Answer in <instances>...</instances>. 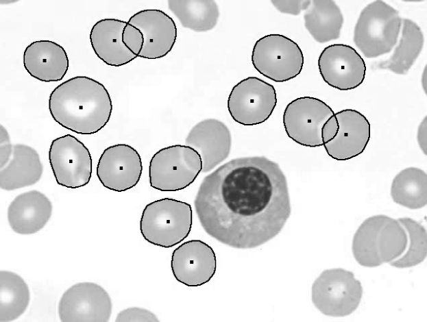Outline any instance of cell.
<instances>
[{
  "mask_svg": "<svg viewBox=\"0 0 427 322\" xmlns=\"http://www.w3.org/2000/svg\"><path fill=\"white\" fill-rule=\"evenodd\" d=\"M408 234V245L405 251L389 264L398 268H406L422 262L426 255V231L424 226L410 218L398 219Z\"/></svg>",
  "mask_w": 427,
  "mask_h": 322,
  "instance_id": "cell-29",
  "label": "cell"
},
{
  "mask_svg": "<svg viewBox=\"0 0 427 322\" xmlns=\"http://www.w3.org/2000/svg\"><path fill=\"white\" fill-rule=\"evenodd\" d=\"M338 129L339 123L334 113L325 122L321 127V137L323 145L331 141L336 136Z\"/></svg>",
  "mask_w": 427,
  "mask_h": 322,
  "instance_id": "cell-34",
  "label": "cell"
},
{
  "mask_svg": "<svg viewBox=\"0 0 427 322\" xmlns=\"http://www.w3.org/2000/svg\"><path fill=\"white\" fill-rule=\"evenodd\" d=\"M335 112L324 101L313 97H297L284 110L282 123L288 137L308 147L323 146L321 130Z\"/></svg>",
  "mask_w": 427,
  "mask_h": 322,
  "instance_id": "cell-10",
  "label": "cell"
},
{
  "mask_svg": "<svg viewBox=\"0 0 427 322\" xmlns=\"http://www.w3.org/2000/svg\"><path fill=\"white\" fill-rule=\"evenodd\" d=\"M339 123L336 136L323 146L327 154L337 161H346L361 155L371 137V125L365 115L354 109L335 112Z\"/></svg>",
  "mask_w": 427,
  "mask_h": 322,
  "instance_id": "cell-17",
  "label": "cell"
},
{
  "mask_svg": "<svg viewBox=\"0 0 427 322\" xmlns=\"http://www.w3.org/2000/svg\"><path fill=\"white\" fill-rule=\"evenodd\" d=\"M271 2L280 12L295 16L305 11L311 3L310 0H272Z\"/></svg>",
  "mask_w": 427,
  "mask_h": 322,
  "instance_id": "cell-32",
  "label": "cell"
},
{
  "mask_svg": "<svg viewBox=\"0 0 427 322\" xmlns=\"http://www.w3.org/2000/svg\"><path fill=\"white\" fill-rule=\"evenodd\" d=\"M23 64L34 78L44 82H59L69 67V60L64 48L48 40H36L23 51Z\"/></svg>",
  "mask_w": 427,
  "mask_h": 322,
  "instance_id": "cell-18",
  "label": "cell"
},
{
  "mask_svg": "<svg viewBox=\"0 0 427 322\" xmlns=\"http://www.w3.org/2000/svg\"><path fill=\"white\" fill-rule=\"evenodd\" d=\"M43 166L39 154L24 144L13 145L8 162L0 168V187L5 190L32 186L42 177Z\"/></svg>",
  "mask_w": 427,
  "mask_h": 322,
  "instance_id": "cell-21",
  "label": "cell"
},
{
  "mask_svg": "<svg viewBox=\"0 0 427 322\" xmlns=\"http://www.w3.org/2000/svg\"><path fill=\"white\" fill-rule=\"evenodd\" d=\"M169 9L182 26L196 32L212 29L219 18V9L212 0H170Z\"/></svg>",
  "mask_w": 427,
  "mask_h": 322,
  "instance_id": "cell-24",
  "label": "cell"
},
{
  "mask_svg": "<svg viewBox=\"0 0 427 322\" xmlns=\"http://www.w3.org/2000/svg\"><path fill=\"white\" fill-rule=\"evenodd\" d=\"M402 19L386 2H371L361 12L354 29L353 40L367 58L389 53L397 44Z\"/></svg>",
  "mask_w": 427,
  "mask_h": 322,
  "instance_id": "cell-4",
  "label": "cell"
},
{
  "mask_svg": "<svg viewBox=\"0 0 427 322\" xmlns=\"http://www.w3.org/2000/svg\"><path fill=\"white\" fill-rule=\"evenodd\" d=\"M363 295L361 282L343 269L323 271L312 287V301L324 314L345 317L358 306Z\"/></svg>",
  "mask_w": 427,
  "mask_h": 322,
  "instance_id": "cell-7",
  "label": "cell"
},
{
  "mask_svg": "<svg viewBox=\"0 0 427 322\" xmlns=\"http://www.w3.org/2000/svg\"><path fill=\"white\" fill-rule=\"evenodd\" d=\"M426 116H425L418 127L417 134L418 144L425 154H426Z\"/></svg>",
  "mask_w": 427,
  "mask_h": 322,
  "instance_id": "cell-35",
  "label": "cell"
},
{
  "mask_svg": "<svg viewBox=\"0 0 427 322\" xmlns=\"http://www.w3.org/2000/svg\"><path fill=\"white\" fill-rule=\"evenodd\" d=\"M408 234L399 221L385 215L377 236L378 253L382 263L393 262L405 251Z\"/></svg>",
  "mask_w": 427,
  "mask_h": 322,
  "instance_id": "cell-28",
  "label": "cell"
},
{
  "mask_svg": "<svg viewBox=\"0 0 427 322\" xmlns=\"http://www.w3.org/2000/svg\"><path fill=\"white\" fill-rule=\"evenodd\" d=\"M142 32L144 45L139 58L156 60L166 56L173 48L178 29L173 19L162 10L137 12L127 21Z\"/></svg>",
  "mask_w": 427,
  "mask_h": 322,
  "instance_id": "cell-15",
  "label": "cell"
},
{
  "mask_svg": "<svg viewBox=\"0 0 427 322\" xmlns=\"http://www.w3.org/2000/svg\"><path fill=\"white\" fill-rule=\"evenodd\" d=\"M142 172L140 154L127 144H117L106 148L96 169L97 176L103 186L119 193L136 186Z\"/></svg>",
  "mask_w": 427,
  "mask_h": 322,
  "instance_id": "cell-13",
  "label": "cell"
},
{
  "mask_svg": "<svg viewBox=\"0 0 427 322\" xmlns=\"http://www.w3.org/2000/svg\"><path fill=\"white\" fill-rule=\"evenodd\" d=\"M171 268L176 280L189 287L208 282L217 269L213 249L201 240H190L173 250Z\"/></svg>",
  "mask_w": 427,
  "mask_h": 322,
  "instance_id": "cell-14",
  "label": "cell"
},
{
  "mask_svg": "<svg viewBox=\"0 0 427 322\" xmlns=\"http://www.w3.org/2000/svg\"><path fill=\"white\" fill-rule=\"evenodd\" d=\"M202 170V158L192 147L168 146L159 149L150 160L149 184L160 191H178L193 183Z\"/></svg>",
  "mask_w": 427,
  "mask_h": 322,
  "instance_id": "cell-5",
  "label": "cell"
},
{
  "mask_svg": "<svg viewBox=\"0 0 427 322\" xmlns=\"http://www.w3.org/2000/svg\"><path fill=\"white\" fill-rule=\"evenodd\" d=\"M393 201L412 210L424 207L427 202V175L417 167H408L399 172L391 186Z\"/></svg>",
  "mask_w": 427,
  "mask_h": 322,
  "instance_id": "cell-25",
  "label": "cell"
},
{
  "mask_svg": "<svg viewBox=\"0 0 427 322\" xmlns=\"http://www.w3.org/2000/svg\"><path fill=\"white\" fill-rule=\"evenodd\" d=\"M192 224L191 205L166 197L146 205L140 220V231L149 243L167 249L183 241L189 235Z\"/></svg>",
  "mask_w": 427,
  "mask_h": 322,
  "instance_id": "cell-3",
  "label": "cell"
},
{
  "mask_svg": "<svg viewBox=\"0 0 427 322\" xmlns=\"http://www.w3.org/2000/svg\"><path fill=\"white\" fill-rule=\"evenodd\" d=\"M53 119L73 132L90 135L110 121L112 102L107 88L99 81L79 75L57 86L49 97Z\"/></svg>",
  "mask_w": 427,
  "mask_h": 322,
  "instance_id": "cell-2",
  "label": "cell"
},
{
  "mask_svg": "<svg viewBox=\"0 0 427 322\" xmlns=\"http://www.w3.org/2000/svg\"><path fill=\"white\" fill-rule=\"evenodd\" d=\"M399 44L391 56L377 64L376 68L406 75L419 55L424 46V34L417 23L403 18Z\"/></svg>",
  "mask_w": 427,
  "mask_h": 322,
  "instance_id": "cell-23",
  "label": "cell"
},
{
  "mask_svg": "<svg viewBox=\"0 0 427 322\" xmlns=\"http://www.w3.org/2000/svg\"><path fill=\"white\" fill-rule=\"evenodd\" d=\"M204 231L236 249H252L277 236L291 214L286 177L265 156L238 158L201 183L194 201Z\"/></svg>",
  "mask_w": 427,
  "mask_h": 322,
  "instance_id": "cell-1",
  "label": "cell"
},
{
  "mask_svg": "<svg viewBox=\"0 0 427 322\" xmlns=\"http://www.w3.org/2000/svg\"><path fill=\"white\" fill-rule=\"evenodd\" d=\"M58 310L63 322H106L111 316L112 301L99 284L79 282L63 293Z\"/></svg>",
  "mask_w": 427,
  "mask_h": 322,
  "instance_id": "cell-11",
  "label": "cell"
},
{
  "mask_svg": "<svg viewBox=\"0 0 427 322\" xmlns=\"http://www.w3.org/2000/svg\"><path fill=\"white\" fill-rule=\"evenodd\" d=\"M385 215H375L365 219L354 234L352 251L362 266L374 267L382 264L377 248V236Z\"/></svg>",
  "mask_w": 427,
  "mask_h": 322,
  "instance_id": "cell-27",
  "label": "cell"
},
{
  "mask_svg": "<svg viewBox=\"0 0 427 322\" xmlns=\"http://www.w3.org/2000/svg\"><path fill=\"white\" fill-rule=\"evenodd\" d=\"M49 161L57 184L68 188L87 185L92 176V157L88 147L75 136L66 134L53 139Z\"/></svg>",
  "mask_w": 427,
  "mask_h": 322,
  "instance_id": "cell-9",
  "label": "cell"
},
{
  "mask_svg": "<svg viewBox=\"0 0 427 322\" xmlns=\"http://www.w3.org/2000/svg\"><path fill=\"white\" fill-rule=\"evenodd\" d=\"M53 206L49 199L33 190L16 196L8 208V221L12 230L27 235L42 230L50 219Z\"/></svg>",
  "mask_w": 427,
  "mask_h": 322,
  "instance_id": "cell-19",
  "label": "cell"
},
{
  "mask_svg": "<svg viewBox=\"0 0 427 322\" xmlns=\"http://www.w3.org/2000/svg\"><path fill=\"white\" fill-rule=\"evenodd\" d=\"M30 293L27 284L18 274L0 271V321H12L28 307Z\"/></svg>",
  "mask_w": 427,
  "mask_h": 322,
  "instance_id": "cell-26",
  "label": "cell"
},
{
  "mask_svg": "<svg viewBox=\"0 0 427 322\" xmlns=\"http://www.w3.org/2000/svg\"><path fill=\"white\" fill-rule=\"evenodd\" d=\"M185 145L200 156L203 173H207L230 155L231 133L227 125L216 119H206L195 124L185 139Z\"/></svg>",
  "mask_w": 427,
  "mask_h": 322,
  "instance_id": "cell-16",
  "label": "cell"
},
{
  "mask_svg": "<svg viewBox=\"0 0 427 322\" xmlns=\"http://www.w3.org/2000/svg\"><path fill=\"white\" fill-rule=\"evenodd\" d=\"M251 60L260 74L278 83L295 78L304 64V54L298 44L278 34H267L256 40Z\"/></svg>",
  "mask_w": 427,
  "mask_h": 322,
  "instance_id": "cell-6",
  "label": "cell"
},
{
  "mask_svg": "<svg viewBox=\"0 0 427 322\" xmlns=\"http://www.w3.org/2000/svg\"><path fill=\"white\" fill-rule=\"evenodd\" d=\"M273 85L257 77H247L235 84L227 101L232 119L244 126L261 124L269 119L277 105Z\"/></svg>",
  "mask_w": 427,
  "mask_h": 322,
  "instance_id": "cell-8",
  "label": "cell"
},
{
  "mask_svg": "<svg viewBox=\"0 0 427 322\" xmlns=\"http://www.w3.org/2000/svg\"><path fill=\"white\" fill-rule=\"evenodd\" d=\"M13 151L10 136L6 129L0 126V168L4 166L9 161Z\"/></svg>",
  "mask_w": 427,
  "mask_h": 322,
  "instance_id": "cell-33",
  "label": "cell"
},
{
  "mask_svg": "<svg viewBox=\"0 0 427 322\" xmlns=\"http://www.w3.org/2000/svg\"><path fill=\"white\" fill-rule=\"evenodd\" d=\"M122 42L125 47L137 58L144 45V38L141 30L127 21L122 32Z\"/></svg>",
  "mask_w": 427,
  "mask_h": 322,
  "instance_id": "cell-30",
  "label": "cell"
},
{
  "mask_svg": "<svg viewBox=\"0 0 427 322\" xmlns=\"http://www.w3.org/2000/svg\"><path fill=\"white\" fill-rule=\"evenodd\" d=\"M422 81L424 80V85L425 86L424 90L426 91V67L424 69V75H422Z\"/></svg>",
  "mask_w": 427,
  "mask_h": 322,
  "instance_id": "cell-36",
  "label": "cell"
},
{
  "mask_svg": "<svg viewBox=\"0 0 427 322\" xmlns=\"http://www.w3.org/2000/svg\"><path fill=\"white\" fill-rule=\"evenodd\" d=\"M126 21L117 18H103L92 27L89 39L95 55L108 66H124L137 57L122 42V32Z\"/></svg>",
  "mask_w": 427,
  "mask_h": 322,
  "instance_id": "cell-20",
  "label": "cell"
},
{
  "mask_svg": "<svg viewBox=\"0 0 427 322\" xmlns=\"http://www.w3.org/2000/svg\"><path fill=\"white\" fill-rule=\"evenodd\" d=\"M115 321L117 322H158L156 316L151 312L145 308L137 307L128 308L117 314Z\"/></svg>",
  "mask_w": 427,
  "mask_h": 322,
  "instance_id": "cell-31",
  "label": "cell"
},
{
  "mask_svg": "<svg viewBox=\"0 0 427 322\" xmlns=\"http://www.w3.org/2000/svg\"><path fill=\"white\" fill-rule=\"evenodd\" d=\"M318 69L323 80L339 90H354L366 75L365 60L356 50L345 44L327 46L318 58Z\"/></svg>",
  "mask_w": 427,
  "mask_h": 322,
  "instance_id": "cell-12",
  "label": "cell"
},
{
  "mask_svg": "<svg viewBox=\"0 0 427 322\" xmlns=\"http://www.w3.org/2000/svg\"><path fill=\"white\" fill-rule=\"evenodd\" d=\"M304 26L315 41L328 42L340 37L344 18L332 0H313L304 14Z\"/></svg>",
  "mask_w": 427,
  "mask_h": 322,
  "instance_id": "cell-22",
  "label": "cell"
}]
</instances>
